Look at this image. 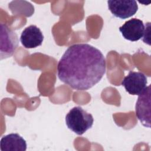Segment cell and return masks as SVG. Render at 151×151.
Segmentation results:
<instances>
[{
	"label": "cell",
	"instance_id": "cell-9",
	"mask_svg": "<svg viewBox=\"0 0 151 151\" xmlns=\"http://www.w3.org/2000/svg\"><path fill=\"white\" fill-rule=\"evenodd\" d=\"M0 149L1 151H25L27 143L18 133H11L1 138Z\"/></svg>",
	"mask_w": 151,
	"mask_h": 151
},
{
	"label": "cell",
	"instance_id": "cell-4",
	"mask_svg": "<svg viewBox=\"0 0 151 151\" xmlns=\"http://www.w3.org/2000/svg\"><path fill=\"white\" fill-rule=\"evenodd\" d=\"M150 85L146 87L139 94L135 110L138 120L145 127H150Z\"/></svg>",
	"mask_w": 151,
	"mask_h": 151
},
{
	"label": "cell",
	"instance_id": "cell-5",
	"mask_svg": "<svg viewBox=\"0 0 151 151\" xmlns=\"http://www.w3.org/2000/svg\"><path fill=\"white\" fill-rule=\"evenodd\" d=\"M107 4L112 14L121 19L132 17L138 9V5L134 0H109Z\"/></svg>",
	"mask_w": 151,
	"mask_h": 151
},
{
	"label": "cell",
	"instance_id": "cell-2",
	"mask_svg": "<svg viewBox=\"0 0 151 151\" xmlns=\"http://www.w3.org/2000/svg\"><path fill=\"white\" fill-rule=\"evenodd\" d=\"M93 122V116L79 106L72 108L65 116L67 127L78 135H82L90 129Z\"/></svg>",
	"mask_w": 151,
	"mask_h": 151
},
{
	"label": "cell",
	"instance_id": "cell-3",
	"mask_svg": "<svg viewBox=\"0 0 151 151\" xmlns=\"http://www.w3.org/2000/svg\"><path fill=\"white\" fill-rule=\"evenodd\" d=\"M18 45L17 34L6 24H1V60L11 57Z\"/></svg>",
	"mask_w": 151,
	"mask_h": 151
},
{
	"label": "cell",
	"instance_id": "cell-7",
	"mask_svg": "<svg viewBox=\"0 0 151 151\" xmlns=\"http://www.w3.org/2000/svg\"><path fill=\"white\" fill-rule=\"evenodd\" d=\"M145 25L143 21L139 19L132 18L119 28V31L123 37L130 41H137L144 35Z\"/></svg>",
	"mask_w": 151,
	"mask_h": 151
},
{
	"label": "cell",
	"instance_id": "cell-1",
	"mask_svg": "<svg viewBox=\"0 0 151 151\" xmlns=\"http://www.w3.org/2000/svg\"><path fill=\"white\" fill-rule=\"evenodd\" d=\"M102 52L88 44L70 46L58 61L57 75L64 83L76 90H87L97 84L106 73Z\"/></svg>",
	"mask_w": 151,
	"mask_h": 151
},
{
	"label": "cell",
	"instance_id": "cell-8",
	"mask_svg": "<svg viewBox=\"0 0 151 151\" xmlns=\"http://www.w3.org/2000/svg\"><path fill=\"white\" fill-rule=\"evenodd\" d=\"M44 35L40 29L36 25H31L25 28L22 32L20 41L26 48H34L41 45Z\"/></svg>",
	"mask_w": 151,
	"mask_h": 151
},
{
	"label": "cell",
	"instance_id": "cell-6",
	"mask_svg": "<svg viewBox=\"0 0 151 151\" xmlns=\"http://www.w3.org/2000/svg\"><path fill=\"white\" fill-rule=\"evenodd\" d=\"M147 77L142 72L130 71L122 81L126 91L132 95H139L147 84Z\"/></svg>",
	"mask_w": 151,
	"mask_h": 151
}]
</instances>
